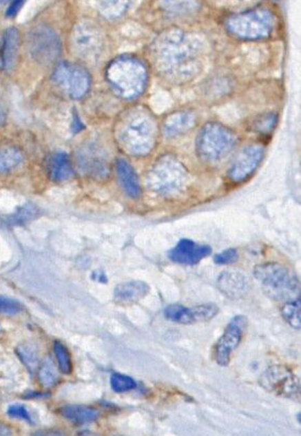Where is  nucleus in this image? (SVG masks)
Returning a JSON list of instances; mask_svg holds the SVG:
<instances>
[{
    "instance_id": "nucleus-1",
    "label": "nucleus",
    "mask_w": 301,
    "mask_h": 436,
    "mask_svg": "<svg viewBox=\"0 0 301 436\" xmlns=\"http://www.w3.org/2000/svg\"><path fill=\"white\" fill-rule=\"evenodd\" d=\"M201 41L191 33L172 29L161 33L151 46L155 70L176 83L195 79L203 69Z\"/></svg>"
},
{
    "instance_id": "nucleus-2",
    "label": "nucleus",
    "mask_w": 301,
    "mask_h": 436,
    "mask_svg": "<svg viewBox=\"0 0 301 436\" xmlns=\"http://www.w3.org/2000/svg\"><path fill=\"white\" fill-rule=\"evenodd\" d=\"M158 127L152 114L136 110L127 114L119 130L118 139L122 147L134 156H145L156 145Z\"/></svg>"
},
{
    "instance_id": "nucleus-3",
    "label": "nucleus",
    "mask_w": 301,
    "mask_h": 436,
    "mask_svg": "<svg viewBox=\"0 0 301 436\" xmlns=\"http://www.w3.org/2000/svg\"><path fill=\"white\" fill-rule=\"evenodd\" d=\"M106 81L121 98H138L147 87V66L131 56L116 58L107 68Z\"/></svg>"
},
{
    "instance_id": "nucleus-4",
    "label": "nucleus",
    "mask_w": 301,
    "mask_h": 436,
    "mask_svg": "<svg viewBox=\"0 0 301 436\" xmlns=\"http://www.w3.org/2000/svg\"><path fill=\"white\" fill-rule=\"evenodd\" d=\"M254 278L261 283L266 295L279 302H289L300 298V283L296 274L277 262L258 264Z\"/></svg>"
},
{
    "instance_id": "nucleus-5",
    "label": "nucleus",
    "mask_w": 301,
    "mask_h": 436,
    "mask_svg": "<svg viewBox=\"0 0 301 436\" xmlns=\"http://www.w3.org/2000/svg\"><path fill=\"white\" fill-rule=\"evenodd\" d=\"M236 145L234 132L218 122L207 123L200 130L196 142L198 156L207 163L225 159Z\"/></svg>"
},
{
    "instance_id": "nucleus-6",
    "label": "nucleus",
    "mask_w": 301,
    "mask_h": 436,
    "mask_svg": "<svg viewBox=\"0 0 301 436\" xmlns=\"http://www.w3.org/2000/svg\"><path fill=\"white\" fill-rule=\"evenodd\" d=\"M186 167L176 157L161 156L147 174V186L163 196L178 194L187 182Z\"/></svg>"
},
{
    "instance_id": "nucleus-7",
    "label": "nucleus",
    "mask_w": 301,
    "mask_h": 436,
    "mask_svg": "<svg viewBox=\"0 0 301 436\" xmlns=\"http://www.w3.org/2000/svg\"><path fill=\"white\" fill-rule=\"evenodd\" d=\"M276 19L267 10H253L229 17L225 27L232 36L246 41L269 38L275 30Z\"/></svg>"
},
{
    "instance_id": "nucleus-8",
    "label": "nucleus",
    "mask_w": 301,
    "mask_h": 436,
    "mask_svg": "<svg viewBox=\"0 0 301 436\" xmlns=\"http://www.w3.org/2000/svg\"><path fill=\"white\" fill-rule=\"evenodd\" d=\"M71 42L73 52L85 61H98L105 50L104 34L92 23H81L74 29Z\"/></svg>"
},
{
    "instance_id": "nucleus-9",
    "label": "nucleus",
    "mask_w": 301,
    "mask_h": 436,
    "mask_svg": "<svg viewBox=\"0 0 301 436\" xmlns=\"http://www.w3.org/2000/svg\"><path fill=\"white\" fill-rule=\"evenodd\" d=\"M52 81L73 99H81L90 90L91 78L88 72L77 64L62 62L52 73Z\"/></svg>"
},
{
    "instance_id": "nucleus-10",
    "label": "nucleus",
    "mask_w": 301,
    "mask_h": 436,
    "mask_svg": "<svg viewBox=\"0 0 301 436\" xmlns=\"http://www.w3.org/2000/svg\"><path fill=\"white\" fill-rule=\"evenodd\" d=\"M28 50L31 57L44 65L54 63L61 54L59 37L46 26L36 27L28 36Z\"/></svg>"
},
{
    "instance_id": "nucleus-11",
    "label": "nucleus",
    "mask_w": 301,
    "mask_h": 436,
    "mask_svg": "<svg viewBox=\"0 0 301 436\" xmlns=\"http://www.w3.org/2000/svg\"><path fill=\"white\" fill-rule=\"evenodd\" d=\"M260 384L271 394L283 398L299 400L300 382L298 377L285 366H271L262 375Z\"/></svg>"
},
{
    "instance_id": "nucleus-12",
    "label": "nucleus",
    "mask_w": 301,
    "mask_h": 436,
    "mask_svg": "<svg viewBox=\"0 0 301 436\" xmlns=\"http://www.w3.org/2000/svg\"><path fill=\"white\" fill-rule=\"evenodd\" d=\"M247 328V319L245 316L234 317L225 329L222 336L219 338L215 346V360L218 365L225 367L231 361V354L234 351L244 336L245 330Z\"/></svg>"
},
{
    "instance_id": "nucleus-13",
    "label": "nucleus",
    "mask_w": 301,
    "mask_h": 436,
    "mask_svg": "<svg viewBox=\"0 0 301 436\" xmlns=\"http://www.w3.org/2000/svg\"><path fill=\"white\" fill-rule=\"evenodd\" d=\"M264 155H265V151L259 144L245 147L236 156V158L229 169L228 175L231 182L240 184L248 180L259 167L260 163L263 160Z\"/></svg>"
},
{
    "instance_id": "nucleus-14",
    "label": "nucleus",
    "mask_w": 301,
    "mask_h": 436,
    "mask_svg": "<svg viewBox=\"0 0 301 436\" xmlns=\"http://www.w3.org/2000/svg\"><path fill=\"white\" fill-rule=\"evenodd\" d=\"M219 313L217 305L202 304L187 309L180 304L169 305L165 309V317L172 322L180 324H194L197 322H207L215 318Z\"/></svg>"
},
{
    "instance_id": "nucleus-15",
    "label": "nucleus",
    "mask_w": 301,
    "mask_h": 436,
    "mask_svg": "<svg viewBox=\"0 0 301 436\" xmlns=\"http://www.w3.org/2000/svg\"><path fill=\"white\" fill-rule=\"evenodd\" d=\"M77 159L79 169L85 174L90 175L95 178H103L110 173L106 154L95 144H88L87 147L81 149Z\"/></svg>"
},
{
    "instance_id": "nucleus-16",
    "label": "nucleus",
    "mask_w": 301,
    "mask_h": 436,
    "mask_svg": "<svg viewBox=\"0 0 301 436\" xmlns=\"http://www.w3.org/2000/svg\"><path fill=\"white\" fill-rule=\"evenodd\" d=\"M209 245H197L189 239H182L172 250L169 251L168 256L176 264L192 266L201 262L205 257L211 255Z\"/></svg>"
},
{
    "instance_id": "nucleus-17",
    "label": "nucleus",
    "mask_w": 301,
    "mask_h": 436,
    "mask_svg": "<svg viewBox=\"0 0 301 436\" xmlns=\"http://www.w3.org/2000/svg\"><path fill=\"white\" fill-rule=\"evenodd\" d=\"M217 286L223 295L232 300L242 299L249 291V281L238 270H227L219 276Z\"/></svg>"
},
{
    "instance_id": "nucleus-18",
    "label": "nucleus",
    "mask_w": 301,
    "mask_h": 436,
    "mask_svg": "<svg viewBox=\"0 0 301 436\" xmlns=\"http://www.w3.org/2000/svg\"><path fill=\"white\" fill-rule=\"evenodd\" d=\"M195 114L191 111H176L169 114L163 122V134L165 137L176 138L189 132L196 125Z\"/></svg>"
},
{
    "instance_id": "nucleus-19",
    "label": "nucleus",
    "mask_w": 301,
    "mask_h": 436,
    "mask_svg": "<svg viewBox=\"0 0 301 436\" xmlns=\"http://www.w3.org/2000/svg\"><path fill=\"white\" fill-rule=\"evenodd\" d=\"M149 286L143 281H128L120 284L114 290V300L121 305H133L147 297Z\"/></svg>"
},
{
    "instance_id": "nucleus-20",
    "label": "nucleus",
    "mask_w": 301,
    "mask_h": 436,
    "mask_svg": "<svg viewBox=\"0 0 301 436\" xmlns=\"http://www.w3.org/2000/svg\"><path fill=\"white\" fill-rule=\"evenodd\" d=\"M116 174L124 192L129 198H138L141 194V184L138 180L134 167L125 159L120 158L116 161Z\"/></svg>"
},
{
    "instance_id": "nucleus-21",
    "label": "nucleus",
    "mask_w": 301,
    "mask_h": 436,
    "mask_svg": "<svg viewBox=\"0 0 301 436\" xmlns=\"http://www.w3.org/2000/svg\"><path fill=\"white\" fill-rule=\"evenodd\" d=\"M17 50H19V32L15 28L5 31L1 41V66L5 72L12 71L17 64Z\"/></svg>"
},
{
    "instance_id": "nucleus-22",
    "label": "nucleus",
    "mask_w": 301,
    "mask_h": 436,
    "mask_svg": "<svg viewBox=\"0 0 301 436\" xmlns=\"http://www.w3.org/2000/svg\"><path fill=\"white\" fill-rule=\"evenodd\" d=\"M48 172L54 182H67L73 176V167L69 156L65 153H56L50 157Z\"/></svg>"
},
{
    "instance_id": "nucleus-23",
    "label": "nucleus",
    "mask_w": 301,
    "mask_h": 436,
    "mask_svg": "<svg viewBox=\"0 0 301 436\" xmlns=\"http://www.w3.org/2000/svg\"><path fill=\"white\" fill-rule=\"evenodd\" d=\"M60 413L65 419L76 424H90L100 415L95 408L85 406H65L60 408Z\"/></svg>"
},
{
    "instance_id": "nucleus-24",
    "label": "nucleus",
    "mask_w": 301,
    "mask_h": 436,
    "mask_svg": "<svg viewBox=\"0 0 301 436\" xmlns=\"http://www.w3.org/2000/svg\"><path fill=\"white\" fill-rule=\"evenodd\" d=\"M161 6L165 12L172 17H187L199 10L198 0H161Z\"/></svg>"
},
{
    "instance_id": "nucleus-25",
    "label": "nucleus",
    "mask_w": 301,
    "mask_h": 436,
    "mask_svg": "<svg viewBox=\"0 0 301 436\" xmlns=\"http://www.w3.org/2000/svg\"><path fill=\"white\" fill-rule=\"evenodd\" d=\"M23 163V155L17 147H0V173L15 170Z\"/></svg>"
},
{
    "instance_id": "nucleus-26",
    "label": "nucleus",
    "mask_w": 301,
    "mask_h": 436,
    "mask_svg": "<svg viewBox=\"0 0 301 436\" xmlns=\"http://www.w3.org/2000/svg\"><path fill=\"white\" fill-rule=\"evenodd\" d=\"M101 14L108 19H116L125 14L129 0H98Z\"/></svg>"
},
{
    "instance_id": "nucleus-27",
    "label": "nucleus",
    "mask_w": 301,
    "mask_h": 436,
    "mask_svg": "<svg viewBox=\"0 0 301 436\" xmlns=\"http://www.w3.org/2000/svg\"><path fill=\"white\" fill-rule=\"evenodd\" d=\"M283 319L289 323L292 328L299 330L301 326V300L300 298L293 301L285 302L281 309Z\"/></svg>"
},
{
    "instance_id": "nucleus-28",
    "label": "nucleus",
    "mask_w": 301,
    "mask_h": 436,
    "mask_svg": "<svg viewBox=\"0 0 301 436\" xmlns=\"http://www.w3.org/2000/svg\"><path fill=\"white\" fill-rule=\"evenodd\" d=\"M278 116L275 114H263L254 118L251 122L252 132L260 135H269L277 125Z\"/></svg>"
},
{
    "instance_id": "nucleus-29",
    "label": "nucleus",
    "mask_w": 301,
    "mask_h": 436,
    "mask_svg": "<svg viewBox=\"0 0 301 436\" xmlns=\"http://www.w3.org/2000/svg\"><path fill=\"white\" fill-rule=\"evenodd\" d=\"M39 381L41 384L44 387H52L54 385L57 384L58 380H59V375H58L57 371H56L55 365L52 359H46L43 362L42 365L39 368Z\"/></svg>"
},
{
    "instance_id": "nucleus-30",
    "label": "nucleus",
    "mask_w": 301,
    "mask_h": 436,
    "mask_svg": "<svg viewBox=\"0 0 301 436\" xmlns=\"http://www.w3.org/2000/svg\"><path fill=\"white\" fill-rule=\"evenodd\" d=\"M17 353L19 360L24 363L31 373L38 369L39 355L34 346L28 344H21L17 349Z\"/></svg>"
},
{
    "instance_id": "nucleus-31",
    "label": "nucleus",
    "mask_w": 301,
    "mask_h": 436,
    "mask_svg": "<svg viewBox=\"0 0 301 436\" xmlns=\"http://www.w3.org/2000/svg\"><path fill=\"white\" fill-rule=\"evenodd\" d=\"M54 353L57 359L60 371L64 375H70L72 373V360L69 351L64 344L60 342H54Z\"/></svg>"
},
{
    "instance_id": "nucleus-32",
    "label": "nucleus",
    "mask_w": 301,
    "mask_h": 436,
    "mask_svg": "<svg viewBox=\"0 0 301 436\" xmlns=\"http://www.w3.org/2000/svg\"><path fill=\"white\" fill-rule=\"evenodd\" d=\"M37 215H38V209H37L36 206L32 205V204H26V205L21 206L17 212H14L10 217L9 223L12 225H24V223L34 219Z\"/></svg>"
},
{
    "instance_id": "nucleus-33",
    "label": "nucleus",
    "mask_w": 301,
    "mask_h": 436,
    "mask_svg": "<svg viewBox=\"0 0 301 436\" xmlns=\"http://www.w3.org/2000/svg\"><path fill=\"white\" fill-rule=\"evenodd\" d=\"M110 385H112V391H116L118 394L133 391L137 387L135 380L132 379L128 375H122V373H114L110 377Z\"/></svg>"
},
{
    "instance_id": "nucleus-34",
    "label": "nucleus",
    "mask_w": 301,
    "mask_h": 436,
    "mask_svg": "<svg viewBox=\"0 0 301 436\" xmlns=\"http://www.w3.org/2000/svg\"><path fill=\"white\" fill-rule=\"evenodd\" d=\"M23 311V305L17 300L0 295V314L12 315L19 314Z\"/></svg>"
},
{
    "instance_id": "nucleus-35",
    "label": "nucleus",
    "mask_w": 301,
    "mask_h": 436,
    "mask_svg": "<svg viewBox=\"0 0 301 436\" xmlns=\"http://www.w3.org/2000/svg\"><path fill=\"white\" fill-rule=\"evenodd\" d=\"M8 415H9L10 417L15 418V419L25 420V422H29V424H34L30 413L27 410L26 406H23V404H13V406H10L9 408H8Z\"/></svg>"
},
{
    "instance_id": "nucleus-36",
    "label": "nucleus",
    "mask_w": 301,
    "mask_h": 436,
    "mask_svg": "<svg viewBox=\"0 0 301 436\" xmlns=\"http://www.w3.org/2000/svg\"><path fill=\"white\" fill-rule=\"evenodd\" d=\"M238 260V252L236 249H228L214 257V262L217 264H235Z\"/></svg>"
},
{
    "instance_id": "nucleus-37",
    "label": "nucleus",
    "mask_w": 301,
    "mask_h": 436,
    "mask_svg": "<svg viewBox=\"0 0 301 436\" xmlns=\"http://www.w3.org/2000/svg\"><path fill=\"white\" fill-rule=\"evenodd\" d=\"M25 1L26 0H12L11 3H10L9 8H8L7 17H14L19 13L21 8L23 7V5H24Z\"/></svg>"
},
{
    "instance_id": "nucleus-38",
    "label": "nucleus",
    "mask_w": 301,
    "mask_h": 436,
    "mask_svg": "<svg viewBox=\"0 0 301 436\" xmlns=\"http://www.w3.org/2000/svg\"><path fill=\"white\" fill-rule=\"evenodd\" d=\"M92 280L95 282H100V283H107V276L106 274L103 271H94L92 273Z\"/></svg>"
},
{
    "instance_id": "nucleus-39",
    "label": "nucleus",
    "mask_w": 301,
    "mask_h": 436,
    "mask_svg": "<svg viewBox=\"0 0 301 436\" xmlns=\"http://www.w3.org/2000/svg\"><path fill=\"white\" fill-rule=\"evenodd\" d=\"M12 434V430L9 429L6 424H0V436H10Z\"/></svg>"
},
{
    "instance_id": "nucleus-40",
    "label": "nucleus",
    "mask_w": 301,
    "mask_h": 436,
    "mask_svg": "<svg viewBox=\"0 0 301 436\" xmlns=\"http://www.w3.org/2000/svg\"><path fill=\"white\" fill-rule=\"evenodd\" d=\"M7 118V112H6L5 107L0 103V125H3Z\"/></svg>"
},
{
    "instance_id": "nucleus-41",
    "label": "nucleus",
    "mask_w": 301,
    "mask_h": 436,
    "mask_svg": "<svg viewBox=\"0 0 301 436\" xmlns=\"http://www.w3.org/2000/svg\"><path fill=\"white\" fill-rule=\"evenodd\" d=\"M81 121H79V118H77L76 116H75V118H74V122H73V129L74 132H79V130L81 129Z\"/></svg>"
},
{
    "instance_id": "nucleus-42",
    "label": "nucleus",
    "mask_w": 301,
    "mask_h": 436,
    "mask_svg": "<svg viewBox=\"0 0 301 436\" xmlns=\"http://www.w3.org/2000/svg\"><path fill=\"white\" fill-rule=\"evenodd\" d=\"M5 1H7V0H0V5H1V3H5Z\"/></svg>"
}]
</instances>
